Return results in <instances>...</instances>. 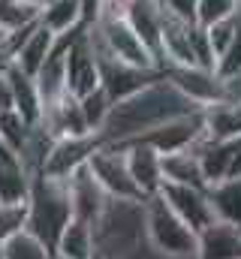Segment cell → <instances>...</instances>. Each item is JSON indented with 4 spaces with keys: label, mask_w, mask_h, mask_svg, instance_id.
Segmentation results:
<instances>
[{
    "label": "cell",
    "mask_w": 241,
    "mask_h": 259,
    "mask_svg": "<svg viewBox=\"0 0 241 259\" xmlns=\"http://www.w3.org/2000/svg\"><path fill=\"white\" fill-rule=\"evenodd\" d=\"M124 154H127V169H130V178L136 181L142 199H151V196L160 193L163 187V166H160V154L145 145V142H124L120 145Z\"/></svg>",
    "instance_id": "obj_11"
},
{
    "label": "cell",
    "mask_w": 241,
    "mask_h": 259,
    "mask_svg": "<svg viewBox=\"0 0 241 259\" xmlns=\"http://www.w3.org/2000/svg\"><path fill=\"white\" fill-rule=\"evenodd\" d=\"M226 178H241V136H238V142H235V151H232V157H229Z\"/></svg>",
    "instance_id": "obj_32"
},
{
    "label": "cell",
    "mask_w": 241,
    "mask_h": 259,
    "mask_svg": "<svg viewBox=\"0 0 241 259\" xmlns=\"http://www.w3.org/2000/svg\"><path fill=\"white\" fill-rule=\"evenodd\" d=\"M160 12L163 3L160 0H130L127 3V24L133 27V33L142 39V46L151 52V58L157 61V66L163 64V46H160Z\"/></svg>",
    "instance_id": "obj_13"
},
{
    "label": "cell",
    "mask_w": 241,
    "mask_h": 259,
    "mask_svg": "<svg viewBox=\"0 0 241 259\" xmlns=\"http://www.w3.org/2000/svg\"><path fill=\"white\" fill-rule=\"evenodd\" d=\"M69 220H72V202H69L66 178H52L46 172H36L30 178V190H27L24 232H30L36 241H43L49 250H55V241Z\"/></svg>",
    "instance_id": "obj_2"
},
{
    "label": "cell",
    "mask_w": 241,
    "mask_h": 259,
    "mask_svg": "<svg viewBox=\"0 0 241 259\" xmlns=\"http://www.w3.org/2000/svg\"><path fill=\"white\" fill-rule=\"evenodd\" d=\"M52 259H60V256H55V253H52Z\"/></svg>",
    "instance_id": "obj_34"
},
{
    "label": "cell",
    "mask_w": 241,
    "mask_h": 259,
    "mask_svg": "<svg viewBox=\"0 0 241 259\" xmlns=\"http://www.w3.org/2000/svg\"><path fill=\"white\" fill-rule=\"evenodd\" d=\"M160 3L184 21H196V0H160Z\"/></svg>",
    "instance_id": "obj_30"
},
{
    "label": "cell",
    "mask_w": 241,
    "mask_h": 259,
    "mask_svg": "<svg viewBox=\"0 0 241 259\" xmlns=\"http://www.w3.org/2000/svg\"><path fill=\"white\" fill-rule=\"evenodd\" d=\"M27 136H30V124H27V121H24L15 109L0 112V142H3L9 151L21 154V148H24Z\"/></svg>",
    "instance_id": "obj_24"
},
{
    "label": "cell",
    "mask_w": 241,
    "mask_h": 259,
    "mask_svg": "<svg viewBox=\"0 0 241 259\" xmlns=\"http://www.w3.org/2000/svg\"><path fill=\"white\" fill-rule=\"evenodd\" d=\"M163 166V184H187V187H208L196 151H175V154H160Z\"/></svg>",
    "instance_id": "obj_19"
},
{
    "label": "cell",
    "mask_w": 241,
    "mask_h": 259,
    "mask_svg": "<svg viewBox=\"0 0 241 259\" xmlns=\"http://www.w3.org/2000/svg\"><path fill=\"white\" fill-rule=\"evenodd\" d=\"M238 12L235 15H229V18H220V21H214V24H208L205 27V39H208V46H211V55H214V64H217V58L229 49V42L235 39V33H238Z\"/></svg>",
    "instance_id": "obj_27"
},
{
    "label": "cell",
    "mask_w": 241,
    "mask_h": 259,
    "mask_svg": "<svg viewBox=\"0 0 241 259\" xmlns=\"http://www.w3.org/2000/svg\"><path fill=\"white\" fill-rule=\"evenodd\" d=\"M160 72H163V78L169 84H175L181 94L190 103H196L199 109L223 100V81L211 69H202V66H163Z\"/></svg>",
    "instance_id": "obj_8"
},
{
    "label": "cell",
    "mask_w": 241,
    "mask_h": 259,
    "mask_svg": "<svg viewBox=\"0 0 241 259\" xmlns=\"http://www.w3.org/2000/svg\"><path fill=\"white\" fill-rule=\"evenodd\" d=\"M238 15H241V9H238Z\"/></svg>",
    "instance_id": "obj_35"
},
{
    "label": "cell",
    "mask_w": 241,
    "mask_h": 259,
    "mask_svg": "<svg viewBox=\"0 0 241 259\" xmlns=\"http://www.w3.org/2000/svg\"><path fill=\"white\" fill-rule=\"evenodd\" d=\"M12 109V88H9V78L0 72V112H9Z\"/></svg>",
    "instance_id": "obj_31"
},
{
    "label": "cell",
    "mask_w": 241,
    "mask_h": 259,
    "mask_svg": "<svg viewBox=\"0 0 241 259\" xmlns=\"http://www.w3.org/2000/svg\"><path fill=\"white\" fill-rule=\"evenodd\" d=\"M52 42H55V33L46 30L43 24H36V27L24 36V42L18 46L12 64L18 66L21 72H27V75H36V72L43 69V64H46L49 52H52Z\"/></svg>",
    "instance_id": "obj_20"
},
{
    "label": "cell",
    "mask_w": 241,
    "mask_h": 259,
    "mask_svg": "<svg viewBox=\"0 0 241 259\" xmlns=\"http://www.w3.org/2000/svg\"><path fill=\"white\" fill-rule=\"evenodd\" d=\"M160 199L178 214L181 220L199 235L205 226L214 223V211H211V202H208V193L202 187H187V184H163L160 187Z\"/></svg>",
    "instance_id": "obj_10"
},
{
    "label": "cell",
    "mask_w": 241,
    "mask_h": 259,
    "mask_svg": "<svg viewBox=\"0 0 241 259\" xmlns=\"http://www.w3.org/2000/svg\"><path fill=\"white\" fill-rule=\"evenodd\" d=\"M196 259H241V229L214 220L196 235Z\"/></svg>",
    "instance_id": "obj_14"
},
{
    "label": "cell",
    "mask_w": 241,
    "mask_h": 259,
    "mask_svg": "<svg viewBox=\"0 0 241 259\" xmlns=\"http://www.w3.org/2000/svg\"><path fill=\"white\" fill-rule=\"evenodd\" d=\"M91 49H94L97 69H100V88L109 94L112 103H120V100L139 94L142 88H148L151 81H157V78L163 75L160 69H142V66L124 64V61H118V58L106 55L103 49H97L94 42H91Z\"/></svg>",
    "instance_id": "obj_6"
},
{
    "label": "cell",
    "mask_w": 241,
    "mask_h": 259,
    "mask_svg": "<svg viewBox=\"0 0 241 259\" xmlns=\"http://www.w3.org/2000/svg\"><path fill=\"white\" fill-rule=\"evenodd\" d=\"M3 259H52V250L30 232H18L3 244Z\"/></svg>",
    "instance_id": "obj_25"
},
{
    "label": "cell",
    "mask_w": 241,
    "mask_h": 259,
    "mask_svg": "<svg viewBox=\"0 0 241 259\" xmlns=\"http://www.w3.org/2000/svg\"><path fill=\"white\" fill-rule=\"evenodd\" d=\"M88 169L91 175L97 178V184L106 190L109 199H120V202H145L136 181L130 178V169H127V154L120 145H112V142H103L91 160H88Z\"/></svg>",
    "instance_id": "obj_5"
},
{
    "label": "cell",
    "mask_w": 241,
    "mask_h": 259,
    "mask_svg": "<svg viewBox=\"0 0 241 259\" xmlns=\"http://www.w3.org/2000/svg\"><path fill=\"white\" fill-rule=\"evenodd\" d=\"M3 75L9 78V88H12V109H15L30 127H36V124L43 121V100H39V91H36L33 75L21 72L15 64H6Z\"/></svg>",
    "instance_id": "obj_15"
},
{
    "label": "cell",
    "mask_w": 241,
    "mask_h": 259,
    "mask_svg": "<svg viewBox=\"0 0 241 259\" xmlns=\"http://www.w3.org/2000/svg\"><path fill=\"white\" fill-rule=\"evenodd\" d=\"M202 124L211 139H238L241 136V103H211L202 109Z\"/></svg>",
    "instance_id": "obj_21"
},
{
    "label": "cell",
    "mask_w": 241,
    "mask_h": 259,
    "mask_svg": "<svg viewBox=\"0 0 241 259\" xmlns=\"http://www.w3.org/2000/svg\"><path fill=\"white\" fill-rule=\"evenodd\" d=\"M78 106H82V115H85V124L91 133H100V127L106 124V118H109V112H112V100H109V94L103 91V88H97V91H91V94H85L82 100H78Z\"/></svg>",
    "instance_id": "obj_23"
},
{
    "label": "cell",
    "mask_w": 241,
    "mask_h": 259,
    "mask_svg": "<svg viewBox=\"0 0 241 259\" xmlns=\"http://www.w3.org/2000/svg\"><path fill=\"white\" fill-rule=\"evenodd\" d=\"M238 21H241V15H238ZM214 72H217V78H229V75H238V72H241V24H238L235 39L229 42V49L217 58Z\"/></svg>",
    "instance_id": "obj_29"
},
{
    "label": "cell",
    "mask_w": 241,
    "mask_h": 259,
    "mask_svg": "<svg viewBox=\"0 0 241 259\" xmlns=\"http://www.w3.org/2000/svg\"><path fill=\"white\" fill-rule=\"evenodd\" d=\"M196 112H202V109L196 103H190L175 84H169L160 75L157 81H151L139 94L115 103L97 136L103 142L124 145V142H133V139L157 130L166 121H175V118H184V115H196Z\"/></svg>",
    "instance_id": "obj_1"
},
{
    "label": "cell",
    "mask_w": 241,
    "mask_h": 259,
    "mask_svg": "<svg viewBox=\"0 0 241 259\" xmlns=\"http://www.w3.org/2000/svg\"><path fill=\"white\" fill-rule=\"evenodd\" d=\"M27 226V199L24 202H0V244L24 232Z\"/></svg>",
    "instance_id": "obj_26"
},
{
    "label": "cell",
    "mask_w": 241,
    "mask_h": 259,
    "mask_svg": "<svg viewBox=\"0 0 241 259\" xmlns=\"http://www.w3.org/2000/svg\"><path fill=\"white\" fill-rule=\"evenodd\" d=\"M30 172L24 169L21 157L0 142V202H24L30 190Z\"/></svg>",
    "instance_id": "obj_16"
},
{
    "label": "cell",
    "mask_w": 241,
    "mask_h": 259,
    "mask_svg": "<svg viewBox=\"0 0 241 259\" xmlns=\"http://www.w3.org/2000/svg\"><path fill=\"white\" fill-rule=\"evenodd\" d=\"M142 214H145V241H148V247H154L157 253H163L169 259H196V232L160 196L145 199Z\"/></svg>",
    "instance_id": "obj_4"
},
{
    "label": "cell",
    "mask_w": 241,
    "mask_h": 259,
    "mask_svg": "<svg viewBox=\"0 0 241 259\" xmlns=\"http://www.w3.org/2000/svg\"><path fill=\"white\" fill-rule=\"evenodd\" d=\"M39 24L46 30H52L55 36L85 24L82 21V0H52V3H46L43 12H39Z\"/></svg>",
    "instance_id": "obj_22"
},
{
    "label": "cell",
    "mask_w": 241,
    "mask_h": 259,
    "mask_svg": "<svg viewBox=\"0 0 241 259\" xmlns=\"http://www.w3.org/2000/svg\"><path fill=\"white\" fill-rule=\"evenodd\" d=\"M103 145V139L97 133H85V136H63V139H55L49 157H46V166L43 172L52 175V178H69L75 169H82L91 154Z\"/></svg>",
    "instance_id": "obj_9"
},
{
    "label": "cell",
    "mask_w": 241,
    "mask_h": 259,
    "mask_svg": "<svg viewBox=\"0 0 241 259\" xmlns=\"http://www.w3.org/2000/svg\"><path fill=\"white\" fill-rule=\"evenodd\" d=\"M97 259H127L145 244V214L142 202L109 199L103 214L91 223Z\"/></svg>",
    "instance_id": "obj_3"
},
{
    "label": "cell",
    "mask_w": 241,
    "mask_h": 259,
    "mask_svg": "<svg viewBox=\"0 0 241 259\" xmlns=\"http://www.w3.org/2000/svg\"><path fill=\"white\" fill-rule=\"evenodd\" d=\"M55 256L60 259H97V247H94V226L72 217L63 232L58 235L55 241Z\"/></svg>",
    "instance_id": "obj_17"
},
{
    "label": "cell",
    "mask_w": 241,
    "mask_h": 259,
    "mask_svg": "<svg viewBox=\"0 0 241 259\" xmlns=\"http://www.w3.org/2000/svg\"><path fill=\"white\" fill-rule=\"evenodd\" d=\"M63 75H66V94H72L75 100H82L85 94L100 88V69H97V58H94L91 39H88V27L66 46Z\"/></svg>",
    "instance_id": "obj_7"
},
{
    "label": "cell",
    "mask_w": 241,
    "mask_h": 259,
    "mask_svg": "<svg viewBox=\"0 0 241 259\" xmlns=\"http://www.w3.org/2000/svg\"><path fill=\"white\" fill-rule=\"evenodd\" d=\"M0 259H3V244H0Z\"/></svg>",
    "instance_id": "obj_33"
},
{
    "label": "cell",
    "mask_w": 241,
    "mask_h": 259,
    "mask_svg": "<svg viewBox=\"0 0 241 259\" xmlns=\"http://www.w3.org/2000/svg\"><path fill=\"white\" fill-rule=\"evenodd\" d=\"M66 187H69V202H72V217H78L85 223H94L103 214V208L109 205V196L91 175L88 163L66 178Z\"/></svg>",
    "instance_id": "obj_12"
},
{
    "label": "cell",
    "mask_w": 241,
    "mask_h": 259,
    "mask_svg": "<svg viewBox=\"0 0 241 259\" xmlns=\"http://www.w3.org/2000/svg\"><path fill=\"white\" fill-rule=\"evenodd\" d=\"M205 193H208V202H211L214 220L241 229V178L214 181V184L205 187Z\"/></svg>",
    "instance_id": "obj_18"
},
{
    "label": "cell",
    "mask_w": 241,
    "mask_h": 259,
    "mask_svg": "<svg viewBox=\"0 0 241 259\" xmlns=\"http://www.w3.org/2000/svg\"><path fill=\"white\" fill-rule=\"evenodd\" d=\"M238 12V3L235 0H196V24L199 27H208L220 18H229Z\"/></svg>",
    "instance_id": "obj_28"
}]
</instances>
